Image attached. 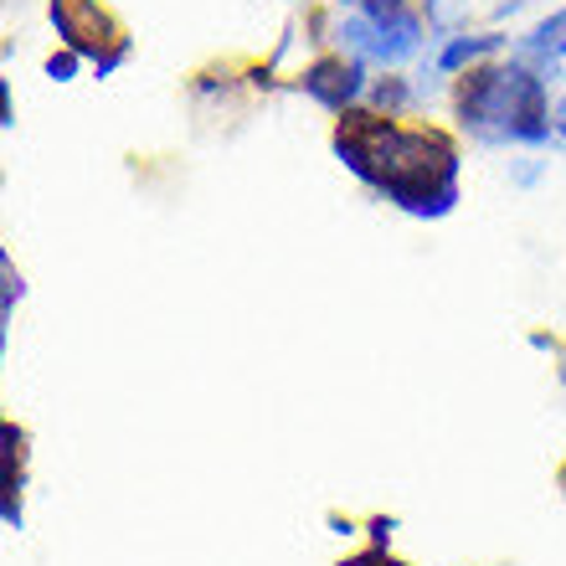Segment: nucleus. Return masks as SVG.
Masks as SVG:
<instances>
[{
    "mask_svg": "<svg viewBox=\"0 0 566 566\" xmlns=\"http://www.w3.org/2000/svg\"><path fill=\"white\" fill-rule=\"evenodd\" d=\"M360 62H345V57H329V62H314L310 73H304V93L310 98H319L325 108H335V114H345V108L356 104L360 93Z\"/></svg>",
    "mask_w": 566,
    "mask_h": 566,
    "instance_id": "20e7f679",
    "label": "nucleus"
},
{
    "mask_svg": "<svg viewBox=\"0 0 566 566\" xmlns=\"http://www.w3.org/2000/svg\"><path fill=\"white\" fill-rule=\"evenodd\" d=\"M552 124H556V135H562V139H566V98H562V104H556V114H552Z\"/></svg>",
    "mask_w": 566,
    "mask_h": 566,
    "instance_id": "1a4fd4ad",
    "label": "nucleus"
},
{
    "mask_svg": "<svg viewBox=\"0 0 566 566\" xmlns=\"http://www.w3.org/2000/svg\"><path fill=\"white\" fill-rule=\"evenodd\" d=\"M52 21H57V31L67 36L73 52H88L93 62H104L98 57V46L114 36V21H108L93 0H52Z\"/></svg>",
    "mask_w": 566,
    "mask_h": 566,
    "instance_id": "7ed1b4c3",
    "label": "nucleus"
},
{
    "mask_svg": "<svg viewBox=\"0 0 566 566\" xmlns=\"http://www.w3.org/2000/svg\"><path fill=\"white\" fill-rule=\"evenodd\" d=\"M73 67H77V52H62V57L46 62V73L57 77V83H67V77H73Z\"/></svg>",
    "mask_w": 566,
    "mask_h": 566,
    "instance_id": "6e6552de",
    "label": "nucleus"
},
{
    "mask_svg": "<svg viewBox=\"0 0 566 566\" xmlns=\"http://www.w3.org/2000/svg\"><path fill=\"white\" fill-rule=\"evenodd\" d=\"M494 46H500V36H459V42H448V46H443L438 67H443V73H453V67H463V62L484 57V52H494Z\"/></svg>",
    "mask_w": 566,
    "mask_h": 566,
    "instance_id": "423d86ee",
    "label": "nucleus"
},
{
    "mask_svg": "<svg viewBox=\"0 0 566 566\" xmlns=\"http://www.w3.org/2000/svg\"><path fill=\"white\" fill-rule=\"evenodd\" d=\"M525 57H536V62H562L566 57V11L546 15V21L525 36Z\"/></svg>",
    "mask_w": 566,
    "mask_h": 566,
    "instance_id": "39448f33",
    "label": "nucleus"
},
{
    "mask_svg": "<svg viewBox=\"0 0 566 566\" xmlns=\"http://www.w3.org/2000/svg\"><path fill=\"white\" fill-rule=\"evenodd\" d=\"M335 149L360 180H371L412 217H448L459 201V155L443 135L397 129L376 114H345Z\"/></svg>",
    "mask_w": 566,
    "mask_h": 566,
    "instance_id": "f257e3e1",
    "label": "nucleus"
},
{
    "mask_svg": "<svg viewBox=\"0 0 566 566\" xmlns=\"http://www.w3.org/2000/svg\"><path fill=\"white\" fill-rule=\"evenodd\" d=\"M402 98H407V88L397 83V77H391V83H376V104H381V108H397Z\"/></svg>",
    "mask_w": 566,
    "mask_h": 566,
    "instance_id": "0eeeda50",
    "label": "nucleus"
},
{
    "mask_svg": "<svg viewBox=\"0 0 566 566\" xmlns=\"http://www.w3.org/2000/svg\"><path fill=\"white\" fill-rule=\"evenodd\" d=\"M459 119L484 145H541L552 135L546 83L531 67H479L459 88Z\"/></svg>",
    "mask_w": 566,
    "mask_h": 566,
    "instance_id": "f03ea898",
    "label": "nucleus"
}]
</instances>
